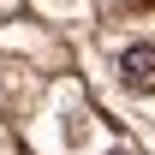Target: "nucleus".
Here are the masks:
<instances>
[{
	"instance_id": "obj_1",
	"label": "nucleus",
	"mask_w": 155,
	"mask_h": 155,
	"mask_svg": "<svg viewBox=\"0 0 155 155\" xmlns=\"http://www.w3.org/2000/svg\"><path fill=\"white\" fill-rule=\"evenodd\" d=\"M119 84L137 90V96H155V48L149 42H137V48L119 54Z\"/></svg>"
},
{
	"instance_id": "obj_2",
	"label": "nucleus",
	"mask_w": 155,
	"mask_h": 155,
	"mask_svg": "<svg viewBox=\"0 0 155 155\" xmlns=\"http://www.w3.org/2000/svg\"><path fill=\"white\" fill-rule=\"evenodd\" d=\"M114 155H131V149H114Z\"/></svg>"
}]
</instances>
